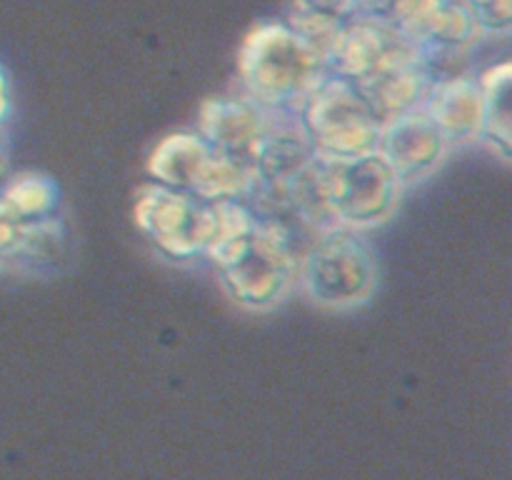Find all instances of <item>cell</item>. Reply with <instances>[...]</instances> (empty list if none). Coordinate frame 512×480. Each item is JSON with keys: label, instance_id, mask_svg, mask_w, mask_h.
Listing matches in <instances>:
<instances>
[{"label": "cell", "instance_id": "1", "mask_svg": "<svg viewBox=\"0 0 512 480\" xmlns=\"http://www.w3.org/2000/svg\"><path fill=\"white\" fill-rule=\"evenodd\" d=\"M225 293L250 310L283 303L298 278V253L280 220L255 223L248 233L223 240L208 253Z\"/></svg>", "mask_w": 512, "mask_h": 480}, {"label": "cell", "instance_id": "2", "mask_svg": "<svg viewBox=\"0 0 512 480\" xmlns=\"http://www.w3.org/2000/svg\"><path fill=\"white\" fill-rule=\"evenodd\" d=\"M315 193L333 228L363 230L395 213L403 183L378 153L360 158H320L310 165Z\"/></svg>", "mask_w": 512, "mask_h": 480}, {"label": "cell", "instance_id": "3", "mask_svg": "<svg viewBox=\"0 0 512 480\" xmlns=\"http://www.w3.org/2000/svg\"><path fill=\"white\" fill-rule=\"evenodd\" d=\"M240 73L260 108H300L325 78V60L293 28L263 25L245 40Z\"/></svg>", "mask_w": 512, "mask_h": 480}, {"label": "cell", "instance_id": "4", "mask_svg": "<svg viewBox=\"0 0 512 480\" xmlns=\"http://www.w3.org/2000/svg\"><path fill=\"white\" fill-rule=\"evenodd\" d=\"M298 113L300 128L320 158H360L378 150L383 123L350 80L323 78Z\"/></svg>", "mask_w": 512, "mask_h": 480}, {"label": "cell", "instance_id": "5", "mask_svg": "<svg viewBox=\"0 0 512 480\" xmlns=\"http://www.w3.org/2000/svg\"><path fill=\"white\" fill-rule=\"evenodd\" d=\"M298 275L310 300L325 308H353L365 303L378 285L373 250L348 228L323 230L300 258Z\"/></svg>", "mask_w": 512, "mask_h": 480}, {"label": "cell", "instance_id": "6", "mask_svg": "<svg viewBox=\"0 0 512 480\" xmlns=\"http://www.w3.org/2000/svg\"><path fill=\"white\" fill-rule=\"evenodd\" d=\"M223 203L150 183L140 190L135 220L160 253L173 260H190L208 255L220 240Z\"/></svg>", "mask_w": 512, "mask_h": 480}, {"label": "cell", "instance_id": "7", "mask_svg": "<svg viewBox=\"0 0 512 480\" xmlns=\"http://www.w3.org/2000/svg\"><path fill=\"white\" fill-rule=\"evenodd\" d=\"M445 150H448V140L418 108L383 123L375 153L405 185L428 178L445 158Z\"/></svg>", "mask_w": 512, "mask_h": 480}, {"label": "cell", "instance_id": "8", "mask_svg": "<svg viewBox=\"0 0 512 480\" xmlns=\"http://www.w3.org/2000/svg\"><path fill=\"white\" fill-rule=\"evenodd\" d=\"M420 110L433 120L448 145H463L483 138L485 98L480 83L455 78L430 85Z\"/></svg>", "mask_w": 512, "mask_h": 480}, {"label": "cell", "instance_id": "9", "mask_svg": "<svg viewBox=\"0 0 512 480\" xmlns=\"http://www.w3.org/2000/svg\"><path fill=\"white\" fill-rule=\"evenodd\" d=\"M268 125L270 120L265 115V108H260L255 100L218 98L210 100L200 113L198 135L220 153L250 158Z\"/></svg>", "mask_w": 512, "mask_h": 480}, {"label": "cell", "instance_id": "10", "mask_svg": "<svg viewBox=\"0 0 512 480\" xmlns=\"http://www.w3.org/2000/svg\"><path fill=\"white\" fill-rule=\"evenodd\" d=\"M213 153L215 150L200 135H170V138L160 140L158 148L150 155L148 173L153 175V183L195 195L203 183Z\"/></svg>", "mask_w": 512, "mask_h": 480}, {"label": "cell", "instance_id": "11", "mask_svg": "<svg viewBox=\"0 0 512 480\" xmlns=\"http://www.w3.org/2000/svg\"><path fill=\"white\" fill-rule=\"evenodd\" d=\"M58 205V188L50 178L23 173L0 188V208L18 223L53 218Z\"/></svg>", "mask_w": 512, "mask_h": 480}, {"label": "cell", "instance_id": "12", "mask_svg": "<svg viewBox=\"0 0 512 480\" xmlns=\"http://www.w3.org/2000/svg\"><path fill=\"white\" fill-rule=\"evenodd\" d=\"M485 125L483 138L498 150L503 158L510 155V65L503 63L488 70L483 78Z\"/></svg>", "mask_w": 512, "mask_h": 480}, {"label": "cell", "instance_id": "13", "mask_svg": "<svg viewBox=\"0 0 512 480\" xmlns=\"http://www.w3.org/2000/svg\"><path fill=\"white\" fill-rule=\"evenodd\" d=\"M475 20L470 15L468 5H450L443 3L433 15L428 18V23L420 28V38H433L435 43H465L470 35L475 33Z\"/></svg>", "mask_w": 512, "mask_h": 480}, {"label": "cell", "instance_id": "14", "mask_svg": "<svg viewBox=\"0 0 512 480\" xmlns=\"http://www.w3.org/2000/svg\"><path fill=\"white\" fill-rule=\"evenodd\" d=\"M468 10L478 28L490 33L510 28V0H468Z\"/></svg>", "mask_w": 512, "mask_h": 480}, {"label": "cell", "instance_id": "15", "mask_svg": "<svg viewBox=\"0 0 512 480\" xmlns=\"http://www.w3.org/2000/svg\"><path fill=\"white\" fill-rule=\"evenodd\" d=\"M5 115H8V85H5V75L0 70V123L5 120Z\"/></svg>", "mask_w": 512, "mask_h": 480}, {"label": "cell", "instance_id": "16", "mask_svg": "<svg viewBox=\"0 0 512 480\" xmlns=\"http://www.w3.org/2000/svg\"><path fill=\"white\" fill-rule=\"evenodd\" d=\"M0 163H3V148H0Z\"/></svg>", "mask_w": 512, "mask_h": 480}]
</instances>
